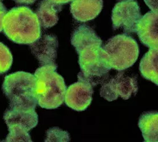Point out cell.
<instances>
[{
    "instance_id": "6da1fadb",
    "label": "cell",
    "mask_w": 158,
    "mask_h": 142,
    "mask_svg": "<svg viewBox=\"0 0 158 142\" xmlns=\"http://www.w3.org/2000/svg\"><path fill=\"white\" fill-rule=\"evenodd\" d=\"M3 31L9 39L17 44H31L42 35L36 14L27 6L15 7L7 12L3 22Z\"/></svg>"
},
{
    "instance_id": "7a4b0ae2",
    "label": "cell",
    "mask_w": 158,
    "mask_h": 142,
    "mask_svg": "<svg viewBox=\"0 0 158 142\" xmlns=\"http://www.w3.org/2000/svg\"><path fill=\"white\" fill-rule=\"evenodd\" d=\"M56 69L57 66H43L35 73V96L38 105L43 108H57L64 101L66 86Z\"/></svg>"
},
{
    "instance_id": "3957f363",
    "label": "cell",
    "mask_w": 158,
    "mask_h": 142,
    "mask_svg": "<svg viewBox=\"0 0 158 142\" xmlns=\"http://www.w3.org/2000/svg\"><path fill=\"white\" fill-rule=\"evenodd\" d=\"M35 75L18 71L5 78L2 90L10 102V108L35 109L38 104L35 96Z\"/></svg>"
},
{
    "instance_id": "277c9868",
    "label": "cell",
    "mask_w": 158,
    "mask_h": 142,
    "mask_svg": "<svg viewBox=\"0 0 158 142\" xmlns=\"http://www.w3.org/2000/svg\"><path fill=\"white\" fill-rule=\"evenodd\" d=\"M101 45L93 44L76 51L79 55L81 72L78 80L86 81L94 86L104 81L112 69L108 56Z\"/></svg>"
},
{
    "instance_id": "5b68a950",
    "label": "cell",
    "mask_w": 158,
    "mask_h": 142,
    "mask_svg": "<svg viewBox=\"0 0 158 142\" xmlns=\"http://www.w3.org/2000/svg\"><path fill=\"white\" fill-rule=\"evenodd\" d=\"M103 49L108 55L111 67L118 71L132 66L139 55L137 42L125 34L109 39Z\"/></svg>"
},
{
    "instance_id": "8992f818",
    "label": "cell",
    "mask_w": 158,
    "mask_h": 142,
    "mask_svg": "<svg viewBox=\"0 0 158 142\" xmlns=\"http://www.w3.org/2000/svg\"><path fill=\"white\" fill-rule=\"evenodd\" d=\"M142 16L140 8L134 0L121 1L113 9L112 21L113 29H122L127 35L135 33Z\"/></svg>"
},
{
    "instance_id": "52a82bcc",
    "label": "cell",
    "mask_w": 158,
    "mask_h": 142,
    "mask_svg": "<svg viewBox=\"0 0 158 142\" xmlns=\"http://www.w3.org/2000/svg\"><path fill=\"white\" fill-rule=\"evenodd\" d=\"M137 90L136 77L121 71L102 84L100 89V96L108 101L116 100L119 97L126 100L135 96Z\"/></svg>"
},
{
    "instance_id": "ba28073f",
    "label": "cell",
    "mask_w": 158,
    "mask_h": 142,
    "mask_svg": "<svg viewBox=\"0 0 158 142\" xmlns=\"http://www.w3.org/2000/svg\"><path fill=\"white\" fill-rule=\"evenodd\" d=\"M93 86L86 81L78 80L66 90L64 102L70 108L76 111H83L92 101Z\"/></svg>"
},
{
    "instance_id": "9c48e42d",
    "label": "cell",
    "mask_w": 158,
    "mask_h": 142,
    "mask_svg": "<svg viewBox=\"0 0 158 142\" xmlns=\"http://www.w3.org/2000/svg\"><path fill=\"white\" fill-rule=\"evenodd\" d=\"M31 51L41 66H56L58 41L52 35H46L30 44Z\"/></svg>"
},
{
    "instance_id": "30bf717a",
    "label": "cell",
    "mask_w": 158,
    "mask_h": 142,
    "mask_svg": "<svg viewBox=\"0 0 158 142\" xmlns=\"http://www.w3.org/2000/svg\"><path fill=\"white\" fill-rule=\"evenodd\" d=\"M136 33L144 45L158 49V12L150 11L142 16Z\"/></svg>"
},
{
    "instance_id": "8fae6325",
    "label": "cell",
    "mask_w": 158,
    "mask_h": 142,
    "mask_svg": "<svg viewBox=\"0 0 158 142\" xmlns=\"http://www.w3.org/2000/svg\"><path fill=\"white\" fill-rule=\"evenodd\" d=\"M4 119L8 127L18 126L29 131L38 123V114L35 109L10 108L4 113Z\"/></svg>"
},
{
    "instance_id": "7c38bea8",
    "label": "cell",
    "mask_w": 158,
    "mask_h": 142,
    "mask_svg": "<svg viewBox=\"0 0 158 142\" xmlns=\"http://www.w3.org/2000/svg\"><path fill=\"white\" fill-rule=\"evenodd\" d=\"M103 0H73L70 11L73 17L80 22H86L95 19L101 12Z\"/></svg>"
},
{
    "instance_id": "4fadbf2b",
    "label": "cell",
    "mask_w": 158,
    "mask_h": 142,
    "mask_svg": "<svg viewBox=\"0 0 158 142\" xmlns=\"http://www.w3.org/2000/svg\"><path fill=\"white\" fill-rule=\"evenodd\" d=\"M62 9V5L58 4L50 0H42L39 4L36 15L40 25L44 28H49L58 21L59 13Z\"/></svg>"
},
{
    "instance_id": "5bb4252c",
    "label": "cell",
    "mask_w": 158,
    "mask_h": 142,
    "mask_svg": "<svg viewBox=\"0 0 158 142\" xmlns=\"http://www.w3.org/2000/svg\"><path fill=\"white\" fill-rule=\"evenodd\" d=\"M138 125L144 141L158 142V111H148L142 114Z\"/></svg>"
},
{
    "instance_id": "9a60e30c",
    "label": "cell",
    "mask_w": 158,
    "mask_h": 142,
    "mask_svg": "<svg viewBox=\"0 0 158 142\" xmlns=\"http://www.w3.org/2000/svg\"><path fill=\"white\" fill-rule=\"evenodd\" d=\"M71 42L75 50L84 46L97 44L102 46V41L97 35L94 30L85 24L77 27L71 35Z\"/></svg>"
},
{
    "instance_id": "2e32d148",
    "label": "cell",
    "mask_w": 158,
    "mask_h": 142,
    "mask_svg": "<svg viewBox=\"0 0 158 142\" xmlns=\"http://www.w3.org/2000/svg\"><path fill=\"white\" fill-rule=\"evenodd\" d=\"M139 70L144 78L158 86V49L150 48L143 56Z\"/></svg>"
},
{
    "instance_id": "e0dca14e",
    "label": "cell",
    "mask_w": 158,
    "mask_h": 142,
    "mask_svg": "<svg viewBox=\"0 0 158 142\" xmlns=\"http://www.w3.org/2000/svg\"><path fill=\"white\" fill-rule=\"evenodd\" d=\"M9 134L5 142H32L28 131L18 127L11 126L8 127Z\"/></svg>"
},
{
    "instance_id": "ac0fdd59",
    "label": "cell",
    "mask_w": 158,
    "mask_h": 142,
    "mask_svg": "<svg viewBox=\"0 0 158 142\" xmlns=\"http://www.w3.org/2000/svg\"><path fill=\"white\" fill-rule=\"evenodd\" d=\"M12 62V55L9 49L0 42V74L8 71Z\"/></svg>"
},
{
    "instance_id": "d6986e66",
    "label": "cell",
    "mask_w": 158,
    "mask_h": 142,
    "mask_svg": "<svg viewBox=\"0 0 158 142\" xmlns=\"http://www.w3.org/2000/svg\"><path fill=\"white\" fill-rule=\"evenodd\" d=\"M46 142H54V141H70L69 135L65 131L60 130L57 128H51L47 131Z\"/></svg>"
},
{
    "instance_id": "ffe728a7",
    "label": "cell",
    "mask_w": 158,
    "mask_h": 142,
    "mask_svg": "<svg viewBox=\"0 0 158 142\" xmlns=\"http://www.w3.org/2000/svg\"><path fill=\"white\" fill-rule=\"evenodd\" d=\"M6 13L7 9L0 1V32H1L3 30V22Z\"/></svg>"
},
{
    "instance_id": "44dd1931",
    "label": "cell",
    "mask_w": 158,
    "mask_h": 142,
    "mask_svg": "<svg viewBox=\"0 0 158 142\" xmlns=\"http://www.w3.org/2000/svg\"><path fill=\"white\" fill-rule=\"evenodd\" d=\"M151 11L158 12V0H144Z\"/></svg>"
},
{
    "instance_id": "7402d4cb",
    "label": "cell",
    "mask_w": 158,
    "mask_h": 142,
    "mask_svg": "<svg viewBox=\"0 0 158 142\" xmlns=\"http://www.w3.org/2000/svg\"><path fill=\"white\" fill-rule=\"evenodd\" d=\"M16 3L20 4H32L36 0H13Z\"/></svg>"
},
{
    "instance_id": "603a6c76",
    "label": "cell",
    "mask_w": 158,
    "mask_h": 142,
    "mask_svg": "<svg viewBox=\"0 0 158 142\" xmlns=\"http://www.w3.org/2000/svg\"><path fill=\"white\" fill-rule=\"evenodd\" d=\"M50 1L58 4L62 5L73 1V0H50Z\"/></svg>"
},
{
    "instance_id": "cb8c5ba5",
    "label": "cell",
    "mask_w": 158,
    "mask_h": 142,
    "mask_svg": "<svg viewBox=\"0 0 158 142\" xmlns=\"http://www.w3.org/2000/svg\"><path fill=\"white\" fill-rule=\"evenodd\" d=\"M121 1H125V0H121Z\"/></svg>"
},
{
    "instance_id": "d4e9b609",
    "label": "cell",
    "mask_w": 158,
    "mask_h": 142,
    "mask_svg": "<svg viewBox=\"0 0 158 142\" xmlns=\"http://www.w3.org/2000/svg\"><path fill=\"white\" fill-rule=\"evenodd\" d=\"M0 1H1V0H0Z\"/></svg>"
}]
</instances>
